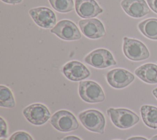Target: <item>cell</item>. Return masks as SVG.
Instances as JSON below:
<instances>
[{
    "instance_id": "cell-16",
    "label": "cell",
    "mask_w": 157,
    "mask_h": 140,
    "mask_svg": "<svg viewBox=\"0 0 157 140\" xmlns=\"http://www.w3.org/2000/svg\"><path fill=\"white\" fill-rule=\"evenodd\" d=\"M140 114L144 123L149 128H157V107L150 105H143Z\"/></svg>"
},
{
    "instance_id": "cell-5",
    "label": "cell",
    "mask_w": 157,
    "mask_h": 140,
    "mask_svg": "<svg viewBox=\"0 0 157 140\" xmlns=\"http://www.w3.org/2000/svg\"><path fill=\"white\" fill-rule=\"evenodd\" d=\"M123 50L126 57L132 61H142L150 56L148 50L144 43L127 37L123 38Z\"/></svg>"
},
{
    "instance_id": "cell-9",
    "label": "cell",
    "mask_w": 157,
    "mask_h": 140,
    "mask_svg": "<svg viewBox=\"0 0 157 140\" xmlns=\"http://www.w3.org/2000/svg\"><path fill=\"white\" fill-rule=\"evenodd\" d=\"M50 32L65 41H76L80 39L82 37L77 25L68 20H63L58 21L51 29Z\"/></svg>"
},
{
    "instance_id": "cell-24",
    "label": "cell",
    "mask_w": 157,
    "mask_h": 140,
    "mask_svg": "<svg viewBox=\"0 0 157 140\" xmlns=\"http://www.w3.org/2000/svg\"><path fill=\"white\" fill-rule=\"evenodd\" d=\"M61 140H82L78 137L75 136H67L63 138Z\"/></svg>"
},
{
    "instance_id": "cell-8",
    "label": "cell",
    "mask_w": 157,
    "mask_h": 140,
    "mask_svg": "<svg viewBox=\"0 0 157 140\" xmlns=\"http://www.w3.org/2000/svg\"><path fill=\"white\" fill-rule=\"evenodd\" d=\"M29 14L35 23L45 29L53 28L56 23V17L54 12L45 7H39L29 10Z\"/></svg>"
},
{
    "instance_id": "cell-6",
    "label": "cell",
    "mask_w": 157,
    "mask_h": 140,
    "mask_svg": "<svg viewBox=\"0 0 157 140\" xmlns=\"http://www.w3.org/2000/svg\"><path fill=\"white\" fill-rule=\"evenodd\" d=\"M84 61L88 64L96 68L103 69L117 64L112 54L105 49H98L87 55Z\"/></svg>"
},
{
    "instance_id": "cell-13",
    "label": "cell",
    "mask_w": 157,
    "mask_h": 140,
    "mask_svg": "<svg viewBox=\"0 0 157 140\" xmlns=\"http://www.w3.org/2000/svg\"><path fill=\"white\" fill-rule=\"evenodd\" d=\"M75 9L79 17L92 18L103 12L95 0H75Z\"/></svg>"
},
{
    "instance_id": "cell-12",
    "label": "cell",
    "mask_w": 157,
    "mask_h": 140,
    "mask_svg": "<svg viewBox=\"0 0 157 140\" xmlns=\"http://www.w3.org/2000/svg\"><path fill=\"white\" fill-rule=\"evenodd\" d=\"M63 73L71 81H80L90 76L89 69L81 62L71 61L66 63L62 69Z\"/></svg>"
},
{
    "instance_id": "cell-3",
    "label": "cell",
    "mask_w": 157,
    "mask_h": 140,
    "mask_svg": "<svg viewBox=\"0 0 157 140\" xmlns=\"http://www.w3.org/2000/svg\"><path fill=\"white\" fill-rule=\"evenodd\" d=\"M78 94L82 100L88 103H98L105 100V94L101 87L92 80L80 82Z\"/></svg>"
},
{
    "instance_id": "cell-20",
    "label": "cell",
    "mask_w": 157,
    "mask_h": 140,
    "mask_svg": "<svg viewBox=\"0 0 157 140\" xmlns=\"http://www.w3.org/2000/svg\"><path fill=\"white\" fill-rule=\"evenodd\" d=\"M9 140H33V139L28 133L20 131L13 133Z\"/></svg>"
},
{
    "instance_id": "cell-1",
    "label": "cell",
    "mask_w": 157,
    "mask_h": 140,
    "mask_svg": "<svg viewBox=\"0 0 157 140\" xmlns=\"http://www.w3.org/2000/svg\"><path fill=\"white\" fill-rule=\"evenodd\" d=\"M107 112L113 124L120 129L129 128L139 121V116L127 109L109 108Z\"/></svg>"
},
{
    "instance_id": "cell-2",
    "label": "cell",
    "mask_w": 157,
    "mask_h": 140,
    "mask_svg": "<svg viewBox=\"0 0 157 140\" xmlns=\"http://www.w3.org/2000/svg\"><path fill=\"white\" fill-rule=\"evenodd\" d=\"M78 118L82 124L88 130L99 134L104 133L105 117L99 111L96 109L85 111L79 114Z\"/></svg>"
},
{
    "instance_id": "cell-28",
    "label": "cell",
    "mask_w": 157,
    "mask_h": 140,
    "mask_svg": "<svg viewBox=\"0 0 157 140\" xmlns=\"http://www.w3.org/2000/svg\"><path fill=\"white\" fill-rule=\"evenodd\" d=\"M0 140H6V138H4V139L3 138H1Z\"/></svg>"
},
{
    "instance_id": "cell-18",
    "label": "cell",
    "mask_w": 157,
    "mask_h": 140,
    "mask_svg": "<svg viewBox=\"0 0 157 140\" xmlns=\"http://www.w3.org/2000/svg\"><path fill=\"white\" fill-rule=\"evenodd\" d=\"M16 105L13 93L6 86H0V106L6 108H13Z\"/></svg>"
},
{
    "instance_id": "cell-26",
    "label": "cell",
    "mask_w": 157,
    "mask_h": 140,
    "mask_svg": "<svg viewBox=\"0 0 157 140\" xmlns=\"http://www.w3.org/2000/svg\"><path fill=\"white\" fill-rule=\"evenodd\" d=\"M152 93H153V95L155 96V97L157 99V88H155V89L153 90Z\"/></svg>"
},
{
    "instance_id": "cell-7",
    "label": "cell",
    "mask_w": 157,
    "mask_h": 140,
    "mask_svg": "<svg viewBox=\"0 0 157 140\" xmlns=\"http://www.w3.org/2000/svg\"><path fill=\"white\" fill-rule=\"evenodd\" d=\"M23 114L29 123L37 126L45 123L51 116L48 108L40 103L28 106L23 110Z\"/></svg>"
},
{
    "instance_id": "cell-29",
    "label": "cell",
    "mask_w": 157,
    "mask_h": 140,
    "mask_svg": "<svg viewBox=\"0 0 157 140\" xmlns=\"http://www.w3.org/2000/svg\"><path fill=\"white\" fill-rule=\"evenodd\" d=\"M115 140H117V139H115Z\"/></svg>"
},
{
    "instance_id": "cell-14",
    "label": "cell",
    "mask_w": 157,
    "mask_h": 140,
    "mask_svg": "<svg viewBox=\"0 0 157 140\" xmlns=\"http://www.w3.org/2000/svg\"><path fill=\"white\" fill-rule=\"evenodd\" d=\"M121 6L129 16L134 18H141L150 12L145 0H123Z\"/></svg>"
},
{
    "instance_id": "cell-22",
    "label": "cell",
    "mask_w": 157,
    "mask_h": 140,
    "mask_svg": "<svg viewBox=\"0 0 157 140\" xmlns=\"http://www.w3.org/2000/svg\"><path fill=\"white\" fill-rule=\"evenodd\" d=\"M150 9L157 14V0H147Z\"/></svg>"
},
{
    "instance_id": "cell-19",
    "label": "cell",
    "mask_w": 157,
    "mask_h": 140,
    "mask_svg": "<svg viewBox=\"0 0 157 140\" xmlns=\"http://www.w3.org/2000/svg\"><path fill=\"white\" fill-rule=\"evenodd\" d=\"M51 6L57 12L67 13L74 9L73 0H48Z\"/></svg>"
},
{
    "instance_id": "cell-25",
    "label": "cell",
    "mask_w": 157,
    "mask_h": 140,
    "mask_svg": "<svg viewBox=\"0 0 157 140\" xmlns=\"http://www.w3.org/2000/svg\"><path fill=\"white\" fill-rule=\"evenodd\" d=\"M127 140H148L147 138H145L144 137H139V136H136V137H131L128 138Z\"/></svg>"
},
{
    "instance_id": "cell-17",
    "label": "cell",
    "mask_w": 157,
    "mask_h": 140,
    "mask_svg": "<svg viewBox=\"0 0 157 140\" xmlns=\"http://www.w3.org/2000/svg\"><path fill=\"white\" fill-rule=\"evenodd\" d=\"M140 32L147 37L157 40V18H148L138 25Z\"/></svg>"
},
{
    "instance_id": "cell-21",
    "label": "cell",
    "mask_w": 157,
    "mask_h": 140,
    "mask_svg": "<svg viewBox=\"0 0 157 140\" xmlns=\"http://www.w3.org/2000/svg\"><path fill=\"white\" fill-rule=\"evenodd\" d=\"M0 125H1V138H6L7 137V126L6 121L0 118Z\"/></svg>"
},
{
    "instance_id": "cell-27",
    "label": "cell",
    "mask_w": 157,
    "mask_h": 140,
    "mask_svg": "<svg viewBox=\"0 0 157 140\" xmlns=\"http://www.w3.org/2000/svg\"><path fill=\"white\" fill-rule=\"evenodd\" d=\"M150 140H157V135H155V136H153Z\"/></svg>"
},
{
    "instance_id": "cell-4",
    "label": "cell",
    "mask_w": 157,
    "mask_h": 140,
    "mask_svg": "<svg viewBox=\"0 0 157 140\" xmlns=\"http://www.w3.org/2000/svg\"><path fill=\"white\" fill-rule=\"evenodd\" d=\"M50 123L53 127L61 132L76 130L79 126L77 120L74 114L66 110L56 112L51 117Z\"/></svg>"
},
{
    "instance_id": "cell-10",
    "label": "cell",
    "mask_w": 157,
    "mask_h": 140,
    "mask_svg": "<svg viewBox=\"0 0 157 140\" xmlns=\"http://www.w3.org/2000/svg\"><path fill=\"white\" fill-rule=\"evenodd\" d=\"M134 76L129 71L122 69L116 68L109 71L106 76L108 84L113 88H123L134 80Z\"/></svg>"
},
{
    "instance_id": "cell-15",
    "label": "cell",
    "mask_w": 157,
    "mask_h": 140,
    "mask_svg": "<svg viewBox=\"0 0 157 140\" xmlns=\"http://www.w3.org/2000/svg\"><path fill=\"white\" fill-rule=\"evenodd\" d=\"M134 72L142 81L151 84H157V65L147 63L137 68Z\"/></svg>"
},
{
    "instance_id": "cell-11",
    "label": "cell",
    "mask_w": 157,
    "mask_h": 140,
    "mask_svg": "<svg viewBox=\"0 0 157 140\" xmlns=\"http://www.w3.org/2000/svg\"><path fill=\"white\" fill-rule=\"evenodd\" d=\"M78 25L83 35L89 39H99L105 34L104 25L97 18L81 20L78 21Z\"/></svg>"
},
{
    "instance_id": "cell-23",
    "label": "cell",
    "mask_w": 157,
    "mask_h": 140,
    "mask_svg": "<svg viewBox=\"0 0 157 140\" xmlns=\"http://www.w3.org/2000/svg\"><path fill=\"white\" fill-rule=\"evenodd\" d=\"M2 2L10 4H17L22 2V0H1Z\"/></svg>"
}]
</instances>
